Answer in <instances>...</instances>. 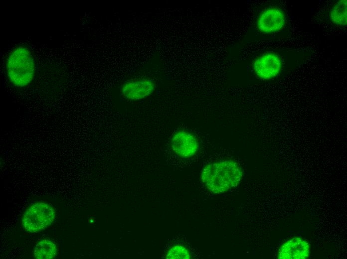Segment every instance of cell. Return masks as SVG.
<instances>
[{
    "label": "cell",
    "mask_w": 347,
    "mask_h": 259,
    "mask_svg": "<svg viewBox=\"0 0 347 259\" xmlns=\"http://www.w3.org/2000/svg\"><path fill=\"white\" fill-rule=\"evenodd\" d=\"M240 166L232 160H223L205 165L200 179L206 188L212 193H224L237 187L243 177Z\"/></svg>",
    "instance_id": "cell-1"
},
{
    "label": "cell",
    "mask_w": 347,
    "mask_h": 259,
    "mask_svg": "<svg viewBox=\"0 0 347 259\" xmlns=\"http://www.w3.org/2000/svg\"><path fill=\"white\" fill-rule=\"evenodd\" d=\"M35 71L33 56L29 49L18 46L7 58L6 74L9 81L18 87H24L32 81Z\"/></svg>",
    "instance_id": "cell-2"
},
{
    "label": "cell",
    "mask_w": 347,
    "mask_h": 259,
    "mask_svg": "<svg viewBox=\"0 0 347 259\" xmlns=\"http://www.w3.org/2000/svg\"><path fill=\"white\" fill-rule=\"evenodd\" d=\"M55 217V210L52 206L44 202H37L32 204L24 211L22 224L25 231L38 233L50 226Z\"/></svg>",
    "instance_id": "cell-3"
},
{
    "label": "cell",
    "mask_w": 347,
    "mask_h": 259,
    "mask_svg": "<svg viewBox=\"0 0 347 259\" xmlns=\"http://www.w3.org/2000/svg\"><path fill=\"white\" fill-rule=\"evenodd\" d=\"M171 146L173 151L178 156L187 158L197 153L199 144L193 134L186 130H179L172 136Z\"/></svg>",
    "instance_id": "cell-4"
},
{
    "label": "cell",
    "mask_w": 347,
    "mask_h": 259,
    "mask_svg": "<svg viewBox=\"0 0 347 259\" xmlns=\"http://www.w3.org/2000/svg\"><path fill=\"white\" fill-rule=\"evenodd\" d=\"M281 68L282 62L280 57L273 53H266L260 56L253 65L256 75L263 80L275 78L280 73Z\"/></svg>",
    "instance_id": "cell-5"
},
{
    "label": "cell",
    "mask_w": 347,
    "mask_h": 259,
    "mask_svg": "<svg viewBox=\"0 0 347 259\" xmlns=\"http://www.w3.org/2000/svg\"><path fill=\"white\" fill-rule=\"evenodd\" d=\"M286 23L283 11L277 7H270L259 16L257 23L258 29L265 33H272L281 30Z\"/></svg>",
    "instance_id": "cell-6"
},
{
    "label": "cell",
    "mask_w": 347,
    "mask_h": 259,
    "mask_svg": "<svg viewBox=\"0 0 347 259\" xmlns=\"http://www.w3.org/2000/svg\"><path fill=\"white\" fill-rule=\"evenodd\" d=\"M154 82L150 79H140L128 81L122 88V95L128 100L137 101L145 98L154 92Z\"/></svg>",
    "instance_id": "cell-7"
},
{
    "label": "cell",
    "mask_w": 347,
    "mask_h": 259,
    "mask_svg": "<svg viewBox=\"0 0 347 259\" xmlns=\"http://www.w3.org/2000/svg\"><path fill=\"white\" fill-rule=\"evenodd\" d=\"M310 245L305 240L295 237L285 242L279 248V259H306L310 255Z\"/></svg>",
    "instance_id": "cell-8"
},
{
    "label": "cell",
    "mask_w": 347,
    "mask_h": 259,
    "mask_svg": "<svg viewBox=\"0 0 347 259\" xmlns=\"http://www.w3.org/2000/svg\"><path fill=\"white\" fill-rule=\"evenodd\" d=\"M34 256L37 259H51L56 257L57 248L53 242L45 239L40 241L34 248Z\"/></svg>",
    "instance_id": "cell-9"
},
{
    "label": "cell",
    "mask_w": 347,
    "mask_h": 259,
    "mask_svg": "<svg viewBox=\"0 0 347 259\" xmlns=\"http://www.w3.org/2000/svg\"><path fill=\"white\" fill-rule=\"evenodd\" d=\"M330 17L332 22L337 25L345 26L347 23V1L340 0L332 7Z\"/></svg>",
    "instance_id": "cell-10"
},
{
    "label": "cell",
    "mask_w": 347,
    "mask_h": 259,
    "mask_svg": "<svg viewBox=\"0 0 347 259\" xmlns=\"http://www.w3.org/2000/svg\"><path fill=\"white\" fill-rule=\"evenodd\" d=\"M190 254L188 249L180 245H174L167 252L166 258L169 259H189Z\"/></svg>",
    "instance_id": "cell-11"
}]
</instances>
